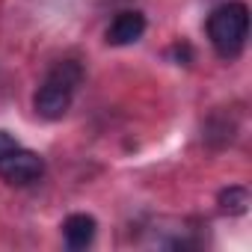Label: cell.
I'll use <instances>...</instances> for the list:
<instances>
[{"label": "cell", "mask_w": 252, "mask_h": 252, "mask_svg": "<svg viewBox=\"0 0 252 252\" xmlns=\"http://www.w3.org/2000/svg\"><path fill=\"white\" fill-rule=\"evenodd\" d=\"M83 83V65L77 63V60H63V63H57L48 74H45V80L39 83V89H36V95H33V107H36V113L42 116V119H63L65 113H68V107H71V101H74V92H77V86Z\"/></svg>", "instance_id": "obj_1"}, {"label": "cell", "mask_w": 252, "mask_h": 252, "mask_svg": "<svg viewBox=\"0 0 252 252\" xmlns=\"http://www.w3.org/2000/svg\"><path fill=\"white\" fill-rule=\"evenodd\" d=\"M208 39L217 51V57L222 60H237L246 48L249 39V6L243 0H228L220 3L211 15H208Z\"/></svg>", "instance_id": "obj_2"}, {"label": "cell", "mask_w": 252, "mask_h": 252, "mask_svg": "<svg viewBox=\"0 0 252 252\" xmlns=\"http://www.w3.org/2000/svg\"><path fill=\"white\" fill-rule=\"evenodd\" d=\"M45 175V160L30 152V149H9L6 155H0V178L12 187H27Z\"/></svg>", "instance_id": "obj_3"}, {"label": "cell", "mask_w": 252, "mask_h": 252, "mask_svg": "<svg viewBox=\"0 0 252 252\" xmlns=\"http://www.w3.org/2000/svg\"><path fill=\"white\" fill-rule=\"evenodd\" d=\"M143 33H146V15L137 12V9H125V12H119L110 21V27H107V45H113V48L134 45V42L143 39Z\"/></svg>", "instance_id": "obj_4"}, {"label": "cell", "mask_w": 252, "mask_h": 252, "mask_svg": "<svg viewBox=\"0 0 252 252\" xmlns=\"http://www.w3.org/2000/svg\"><path fill=\"white\" fill-rule=\"evenodd\" d=\"M95 231H98V222H95L92 214H71L63 222V240H65L68 249H86V246H92Z\"/></svg>", "instance_id": "obj_5"}, {"label": "cell", "mask_w": 252, "mask_h": 252, "mask_svg": "<svg viewBox=\"0 0 252 252\" xmlns=\"http://www.w3.org/2000/svg\"><path fill=\"white\" fill-rule=\"evenodd\" d=\"M249 205V193L243 187H228L220 193V211L222 214H243Z\"/></svg>", "instance_id": "obj_6"}, {"label": "cell", "mask_w": 252, "mask_h": 252, "mask_svg": "<svg viewBox=\"0 0 252 252\" xmlns=\"http://www.w3.org/2000/svg\"><path fill=\"white\" fill-rule=\"evenodd\" d=\"M18 146V140L9 134V131H0V155H6L9 149H15Z\"/></svg>", "instance_id": "obj_7"}]
</instances>
